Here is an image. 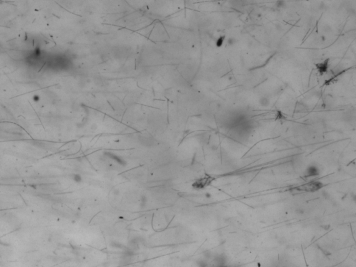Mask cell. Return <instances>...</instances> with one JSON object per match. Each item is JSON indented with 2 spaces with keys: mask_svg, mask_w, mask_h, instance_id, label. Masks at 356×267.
Segmentation results:
<instances>
[{
  "mask_svg": "<svg viewBox=\"0 0 356 267\" xmlns=\"http://www.w3.org/2000/svg\"><path fill=\"white\" fill-rule=\"evenodd\" d=\"M225 36H220L219 39H217V41H216V47H221L222 45H223V44L224 43V41H225Z\"/></svg>",
  "mask_w": 356,
  "mask_h": 267,
  "instance_id": "5",
  "label": "cell"
},
{
  "mask_svg": "<svg viewBox=\"0 0 356 267\" xmlns=\"http://www.w3.org/2000/svg\"><path fill=\"white\" fill-rule=\"evenodd\" d=\"M275 27H276V29H277V30H282V26H281V24H280V23H278V24H276V26H275Z\"/></svg>",
  "mask_w": 356,
  "mask_h": 267,
  "instance_id": "9",
  "label": "cell"
},
{
  "mask_svg": "<svg viewBox=\"0 0 356 267\" xmlns=\"http://www.w3.org/2000/svg\"><path fill=\"white\" fill-rule=\"evenodd\" d=\"M237 43V39L234 37H229L227 39V44L229 46H232Z\"/></svg>",
  "mask_w": 356,
  "mask_h": 267,
  "instance_id": "6",
  "label": "cell"
},
{
  "mask_svg": "<svg viewBox=\"0 0 356 267\" xmlns=\"http://www.w3.org/2000/svg\"><path fill=\"white\" fill-rule=\"evenodd\" d=\"M259 104L262 106H267L269 104V100L266 97H262V98L259 99Z\"/></svg>",
  "mask_w": 356,
  "mask_h": 267,
  "instance_id": "4",
  "label": "cell"
},
{
  "mask_svg": "<svg viewBox=\"0 0 356 267\" xmlns=\"http://www.w3.org/2000/svg\"><path fill=\"white\" fill-rule=\"evenodd\" d=\"M328 66H329V59H326V60H325L323 62L317 64V70H319V72L321 73V75H323V73H325V72H327V70H328Z\"/></svg>",
  "mask_w": 356,
  "mask_h": 267,
  "instance_id": "2",
  "label": "cell"
},
{
  "mask_svg": "<svg viewBox=\"0 0 356 267\" xmlns=\"http://www.w3.org/2000/svg\"><path fill=\"white\" fill-rule=\"evenodd\" d=\"M285 4V1H277V2H276V5H275V6H276L277 8H282V7L284 6Z\"/></svg>",
  "mask_w": 356,
  "mask_h": 267,
  "instance_id": "8",
  "label": "cell"
},
{
  "mask_svg": "<svg viewBox=\"0 0 356 267\" xmlns=\"http://www.w3.org/2000/svg\"><path fill=\"white\" fill-rule=\"evenodd\" d=\"M209 180L210 178H207V177H204V178L201 179L200 180L198 181V182L195 183V184L197 185L196 188H203L204 186H206L207 184H208L209 183Z\"/></svg>",
  "mask_w": 356,
  "mask_h": 267,
  "instance_id": "3",
  "label": "cell"
},
{
  "mask_svg": "<svg viewBox=\"0 0 356 267\" xmlns=\"http://www.w3.org/2000/svg\"><path fill=\"white\" fill-rule=\"evenodd\" d=\"M323 186L321 183L319 182H312L307 183V184H303L302 186L298 187V190L301 191H315L319 190Z\"/></svg>",
  "mask_w": 356,
  "mask_h": 267,
  "instance_id": "1",
  "label": "cell"
},
{
  "mask_svg": "<svg viewBox=\"0 0 356 267\" xmlns=\"http://www.w3.org/2000/svg\"><path fill=\"white\" fill-rule=\"evenodd\" d=\"M73 180L76 182H79L81 181V177L79 175H74L73 177Z\"/></svg>",
  "mask_w": 356,
  "mask_h": 267,
  "instance_id": "7",
  "label": "cell"
}]
</instances>
